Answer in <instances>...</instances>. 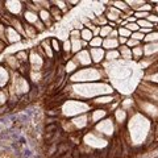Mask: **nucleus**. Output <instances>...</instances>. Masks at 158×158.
<instances>
[{"mask_svg":"<svg viewBox=\"0 0 158 158\" xmlns=\"http://www.w3.org/2000/svg\"><path fill=\"white\" fill-rule=\"evenodd\" d=\"M67 99H78V100L90 102L92 99L102 95H112L115 88L110 82H96V83H81V85H69Z\"/></svg>","mask_w":158,"mask_h":158,"instance_id":"nucleus-1","label":"nucleus"},{"mask_svg":"<svg viewBox=\"0 0 158 158\" xmlns=\"http://www.w3.org/2000/svg\"><path fill=\"white\" fill-rule=\"evenodd\" d=\"M127 128L129 132V138L133 141V145H142L150 144L149 138L153 136L154 128L150 118L141 115L138 111L133 112L129 116V120L127 123Z\"/></svg>","mask_w":158,"mask_h":158,"instance_id":"nucleus-2","label":"nucleus"},{"mask_svg":"<svg viewBox=\"0 0 158 158\" xmlns=\"http://www.w3.org/2000/svg\"><path fill=\"white\" fill-rule=\"evenodd\" d=\"M96 82H108V77L103 66H90L82 67L77 73L69 77V83L81 85V83H96Z\"/></svg>","mask_w":158,"mask_h":158,"instance_id":"nucleus-3","label":"nucleus"},{"mask_svg":"<svg viewBox=\"0 0 158 158\" xmlns=\"http://www.w3.org/2000/svg\"><path fill=\"white\" fill-rule=\"evenodd\" d=\"M59 108H61V115L69 118L85 115V113H88L92 110L90 102L78 100V99H66Z\"/></svg>","mask_w":158,"mask_h":158,"instance_id":"nucleus-4","label":"nucleus"},{"mask_svg":"<svg viewBox=\"0 0 158 158\" xmlns=\"http://www.w3.org/2000/svg\"><path fill=\"white\" fill-rule=\"evenodd\" d=\"M136 108L141 115H144L148 118H150L152 121L158 118V106L156 104V103L136 96Z\"/></svg>","mask_w":158,"mask_h":158,"instance_id":"nucleus-5","label":"nucleus"},{"mask_svg":"<svg viewBox=\"0 0 158 158\" xmlns=\"http://www.w3.org/2000/svg\"><path fill=\"white\" fill-rule=\"evenodd\" d=\"M83 145H86L90 149H103V148L108 146V141L107 138L102 137L99 133H96L94 129H90L83 135Z\"/></svg>","mask_w":158,"mask_h":158,"instance_id":"nucleus-6","label":"nucleus"},{"mask_svg":"<svg viewBox=\"0 0 158 158\" xmlns=\"http://www.w3.org/2000/svg\"><path fill=\"white\" fill-rule=\"evenodd\" d=\"M92 129L95 131L96 133H99L102 137L110 138V137L115 136L117 127L115 124V121H113V118L111 116H108L107 118H104V120H102V121H99L98 124L94 125Z\"/></svg>","mask_w":158,"mask_h":158,"instance_id":"nucleus-7","label":"nucleus"},{"mask_svg":"<svg viewBox=\"0 0 158 158\" xmlns=\"http://www.w3.org/2000/svg\"><path fill=\"white\" fill-rule=\"evenodd\" d=\"M4 11H6V13L11 15L12 17H20L21 19L24 11H25V6H24L23 2L7 0V2H4Z\"/></svg>","mask_w":158,"mask_h":158,"instance_id":"nucleus-8","label":"nucleus"},{"mask_svg":"<svg viewBox=\"0 0 158 158\" xmlns=\"http://www.w3.org/2000/svg\"><path fill=\"white\" fill-rule=\"evenodd\" d=\"M117 100H118V95L117 92H115L112 95H102L92 99V100H90V104L92 108H108Z\"/></svg>","mask_w":158,"mask_h":158,"instance_id":"nucleus-9","label":"nucleus"},{"mask_svg":"<svg viewBox=\"0 0 158 158\" xmlns=\"http://www.w3.org/2000/svg\"><path fill=\"white\" fill-rule=\"evenodd\" d=\"M73 59L77 62V65L79 67H90V66H94L92 63V59H91V56H90V50L88 49H83L79 53L74 54L73 56Z\"/></svg>","mask_w":158,"mask_h":158,"instance_id":"nucleus-10","label":"nucleus"},{"mask_svg":"<svg viewBox=\"0 0 158 158\" xmlns=\"http://www.w3.org/2000/svg\"><path fill=\"white\" fill-rule=\"evenodd\" d=\"M110 116V112L107 111V108H92V110L88 112V118H90V125L94 127L95 124H98L99 121L104 120Z\"/></svg>","mask_w":158,"mask_h":158,"instance_id":"nucleus-11","label":"nucleus"},{"mask_svg":"<svg viewBox=\"0 0 158 158\" xmlns=\"http://www.w3.org/2000/svg\"><path fill=\"white\" fill-rule=\"evenodd\" d=\"M112 118H113V121H115L116 127L121 128V127L127 125L128 120H129V113H128L125 110H123L121 107H118L112 112Z\"/></svg>","mask_w":158,"mask_h":158,"instance_id":"nucleus-12","label":"nucleus"},{"mask_svg":"<svg viewBox=\"0 0 158 158\" xmlns=\"http://www.w3.org/2000/svg\"><path fill=\"white\" fill-rule=\"evenodd\" d=\"M88 50L94 66H102L106 62V50L103 48H90Z\"/></svg>","mask_w":158,"mask_h":158,"instance_id":"nucleus-13","label":"nucleus"},{"mask_svg":"<svg viewBox=\"0 0 158 158\" xmlns=\"http://www.w3.org/2000/svg\"><path fill=\"white\" fill-rule=\"evenodd\" d=\"M6 41H7V45L20 44L23 41V36L16 31V29H13L12 27H7L6 28Z\"/></svg>","mask_w":158,"mask_h":158,"instance_id":"nucleus-14","label":"nucleus"},{"mask_svg":"<svg viewBox=\"0 0 158 158\" xmlns=\"http://www.w3.org/2000/svg\"><path fill=\"white\" fill-rule=\"evenodd\" d=\"M4 66H6L9 71H19L20 67L23 65L19 62V59L16 58V54H8L4 57Z\"/></svg>","mask_w":158,"mask_h":158,"instance_id":"nucleus-15","label":"nucleus"},{"mask_svg":"<svg viewBox=\"0 0 158 158\" xmlns=\"http://www.w3.org/2000/svg\"><path fill=\"white\" fill-rule=\"evenodd\" d=\"M144 57L146 58H158V42L153 44H142Z\"/></svg>","mask_w":158,"mask_h":158,"instance_id":"nucleus-16","label":"nucleus"},{"mask_svg":"<svg viewBox=\"0 0 158 158\" xmlns=\"http://www.w3.org/2000/svg\"><path fill=\"white\" fill-rule=\"evenodd\" d=\"M9 82H11V71L4 65H0V88H7Z\"/></svg>","mask_w":158,"mask_h":158,"instance_id":"nucleus-17","label":"nucleus"},{"mask_svg":"<svg viewBox=\"0 0 158 158\" xmlns=\"http://www.w3.org/2000/svg\"><path fill=\"white\" fill-rule=\"evenodd\" d=\"M121 12L118 11V9H116L115 7H112V6H108L106 8V12H104V16L107 17L108 21H111V23H116L118 19L121 17Z\"/></svg>","mask_w":158,"mask_h":158,"instance_id":"nucleus-18","label":"nucleus"},{"mask_svg":"<svg viewBox=\"0 0 158 158\" xmlns=\"http://www.w3.org/2000/svg\"><path fill=\"white\" fill-rule=\"evenodd\" d=\"M40 46L42 48V50H44V54H45V57L46 59H49V61H53L54 59V53L53 52V49H52V45H50V38H45V40H42L41 42H40Z\"/></svg>","mask_w":158,"mask_h":158,"instance_id":"nucleus-19","label":"nucleus"},{"mask_svg":"<svg viewBox=\"0 0 158 158\" xmlns=\"http://www.w3.org/2000/svg\"><path fill=\"white\" fill-rule=\"evenodd\" d=\"M23 21L24 23H27V24H31V25H34V23H37L38 21V13L36 12H32V11H28V9H25L23 13Z\"/></svg>","mask_w":158,"mask_h":158,"instance_id":"nucleus-20","label":"nucleus"},{"mask_svg":"<svg viewBox=\"0 0 158 158\" xmlns=\"http://www.w3.org/2000/svg\"><path fill=\"white\" fill-rule=\"evenodd\" d=\"M37 31L36 28H34L33 25H31V24H27L24 23V38L25 40H33L37 37Z\"/></svg>","mask_w":158,"mask_h":158,"instance_id":"nucleus-21","label":"nucleus"},{"mask_svg":"<svg viewBox=\"0 0 158 158\" xmlns=\"http://www.w3.org/2000/svg\"><path fill=\"white\" fill-rule=\"evenodd\" d=\"M118 53H120V59L124 62H129L132 61V49H129L127 45L118 46Z\"/></svg>","mask_w":158,"mask_h":158,"instance_id":"nucleus-22","label":"nucleus"},{"mask_svg":"<svg viewBox=\"0 0 158 158\" xmlns=\"http://www.w3.org/2000/svg\"><path fill=\"white\" fill-rule=\"evenodd\" d=\"M63 69H65V74H66V75L70 77V75H73L74 73H77L81 67H79V66L77 65V62L71 58L70 61H67V62L65 63V65H63Z\"/></svg>","mask_w":158,"mask_h":158,"instance_id":"nucleus-23","label":"nucleus"},{"mask_svg":"<svg viewBox=\"0 0 158 158\" xmlns=\"http://www.w3.org/2000/svg\"><path fill=\"white\" fill-rule=\"evenodd\" d=\"M118 41L115 38H104L103 40V49H104L106 52L108 50H116V49H118Z\"/></svg>","mask_w":158,"mask_h":158,"instance_id":"nucleus-24","label":"nucleus"},{"mask_svg":"<svg viewBox=\"0 0 158 158\" xmlns=\"http://www.w3.org/2000/svg\"><path fill=\"white\" fill-rule=\"evenodd\" d=\"M16 58L19 59V62L21 63L23 66H27L29 65V52L23 49V50H19L16 52Z\"/></svg>","mask_w":158,"mask_h":158,"instance_id":"nucleus-25","label":"nucleus"},{"mask_svg":"<svg viewBox=\"0 0 158 158\" xmlns=\"http://www.w3.org/2000/svg\"><path fill=\"white\" fill-rule=\"evenodd\" d=\"M142 58H144V49H142V44H141L140 46L132 49V61L138 63Z\"/></svg>","mask_w":158,"mask_h":158,"instance_id":"nucleus-26","label":"nucleus"},{"mask_svg":"<svg viewBox=\"0 0 158 158\" xmlns=\"http://www.w3.org/2000/svg\"><path fill=\"white\" fill-rule=\"evenodd\" d=\"M49 12H50V16H52V19H53V21H54V23L61 21V20L63 19V16H65L61 9H58L56 6H53V4H52V8L49 9Z\"/></svg>","mask_w":158,"mask_h":158,"instance_id":"nucleus-27","label":"nucleus"},{"mask_svg":"<svg viewBox=\"0 0 158 158\" xmlns=\"http://www.w3.org/2000/svg\"><path fill=\"white\" fill-rule=\"evenodd\" d=\"M120 61V53L116 49V50H108L106 52V62L108 63H113V62H117Z\"/></svg>","mask_w":158,"mask_h":158,"instance_id":"nucleus-28","label":"nucleus"},{"mask_svg":"<svg viewBox=\"0 0 158 158\" xmlns=\"http://www.w3.org/2000/svg\"><path fill=\"white\" fill-rule=\"evenodd\" d=\"M144 82L153 83V85L158 86V70L150 71V73H144Z\"/></svg>","mask_w":158,"mask_h":158,"instance_id":"nucleus-29","label":"nucleus"},{"mask_svg":"<svg viewBox=\"0 0 158 158\" xmlns=\"http://www.w3.org/2000/svg\"><path fill=\"white\" fill-rule=\"evenodd\" d=\"M50 45L56 54H62V42L57 37H50Z\"/></svg>","mask_w":158,"mask_h":158,"instance_id":"nucleus-30","label":"nucleus"},{"mask_svg":"<svg viewBox=\"0 0 158 158\" xmlns=\"http://www.w3.org/2000/svg\"><path fill=\"white\" fill-rule=\"evenodd\" d=\"M127 4H128V7H129L133 12H136L140 9L141 6H144V4L146 3V0H125Z\"/></svg>","mask_w":158,"mask_h":158,"instance_id":"nucleus-31","label":"nucleus"},{"mask_svg":"<svg viewBox=\"0 0 158 158\" xmlns=\"http://www.w3.org/2000/svg\"><path fill=\"white\" fill-rule=\"evenodd\" d=\"M71 41V54L79 53L81 50H83V45H82V40H70Z\"/></svg>","mask_w":158,"mask_h":158,"instance_id":"nucleus-32","label":"nucleus"},{"mask_svg":"<svg viewBox=\"0 0 158 158\" xmlns=\"http://www.w3.org/2000/svg\"><path fill=\"white\" fill-rule=\"evenodd\" d=\"M153 42H158V31H156V29L149 34H146L144 41H142V44H153Z\"/></svg>","mask_w":158,"mask_h":158,"instance_id":"nucleus-33","label":"nucleus"},{"mask_svg":"<svg viewBox=\"0 0 158 158\" xmlns=\"http://www.w3.org/2000/svg\"><path fill=\"white\" fill-rule=\"evenodd\" d=\"M52 4L56 6L58 9H61L63 12V15L69 12V8H67V4H66V0H52Z\"/></svg>","mask_w":158,"mask_h":158,"instance_id":"nucleus-34","label":"nucleus"},{"mask_svg":"<svg viewBox=\"0 0 158 158\" xmlns=\"http://www.w3.org/2000/svg\"><path fill=\"white\" fill-rule=\"evenodd\" d=\"M9 100V92L7 88H0V107L7 106Z\"/></svg>","mask_w":158,"mask_h":158,"instance_id":"nucleus-35","label":"nucleus"},{"mask_svg":"<svg viewBox=\"0 0 158 158\" xmlns=\"http://www.w3.org/2000/svg\"><path fill=\"white\" fill-rule=\"evenodd\" d=\"M92 38H94V34H92V32L90 31V29L85 28V29L81 31V40H83V41H86V42H90Z\"/></svg>","mask_w":158,"mask_h":158,"instance_id":"nucleus-36","label":"nucleus"},{"mask_svg":"<svg viewBox=\"0 0 158 158\" xmlns=\"http://www.w3.org/2000/svg\"><path fill=\"white\" fill-rule=\"evenodd\" d=\"M103 40L104 38H102L100 36L99 37H94L90 42H88V49L90 48H102L103 46Z\"/></svg>","mask_w":158,"mask_h":158,"instance_id":"nucleus-37","label":"nucleus"},{"mask_svg":"<svg viewBox=\"0 0 158 158\" xmlns=\"http://www.w3.org/2000/svg\"><path fill=\"white\" fill-rule=\"evenodd\" d=\"M137 24H138V27H140V29H154V25H153L152 23L148 21L146 19L137 20Z\"/></svg>","mask_w":158,"mask_h":158,"instance_id":"nucleus-38","label":"nucleus"},{"mask_svg":"<svg viewBox=\"0 0 158 158\" xmlns=\"http://www.w3.org/2000/svg\"><path fill=\"white\" fill-rule=\"evenodd\" d=\"M117 32H118V37H124V38H131L132 33L128 31L125 27H118L117 28Z\"/></svg>","mask_w":158,"mask_h":158,"instance_id":"nucleus-39","label":"nucleus"},{"mask_svg":"<svg viewBox=\"0 0 158 158\" xmlns=\"http://www.w3.org/2000/svg\"><path fill=\"white\" fill-rule=\"evenodd\" d=\"M62 54H71V41L66 40L62 42Z\"/></svg>","mask_w":158,"mask_h":158,"instance_id":"nucleus-40","label":"nucleus"},{"mask_svg":"<svg viewBox=\"0 0 158 158\" xmlns=\"http://www.w3.org/2000/svg\"><path fill=\"white\" fill-rule=\"evenodd\" d=\"M112 29L110 25H104V27H100V37L102 38H108L110 36V33L112 32Z\"/></svg>","mask_w":158,"mask_h":158,"instance_id":"nucleus-41","label":"nucleus"},{"mask_svg":"<svg viewBox=\"0 0 158 158\" xmlns=\"http://www.w3.org/2000/svg\"><path fill=\"white\" fill-rule=\"evenodd\" d=\"M34 28H36V31H37V33H44L45 31H48L46 29V27H45V24H44L41 20H38L37 23H34V25H33Z\"/></svg>","mask_w":158,"mask_h":158,"instance_id":"nucleus-42","label":"nucleus"},{"mask_svg":"<svg viewBox=\"0 0 158 158\" xmlns=\"http://www.w3.org/2000/svg\"><path fill=\"white\" fill-rule=\"evenodd\" d=\"M125 28H127L131 33H135V32H138V31H140V27H138V24H137V23H128L127 25H125Z\"/></svg>","mask_w":158,"mask_h":158,"instance_id":"nucleus-43","label":"nucleus"},{"mask_svg":"<svg viewBox=\"0 0 158 158\" xmlns=\"http://www.w3.org/2000/svg\"><path fill=\"white\" fill-rule=\"evenodd\" d=\"M69 40H81V31L71 29L70 33H69Z\"/></svg>","mask_w":158,"mask_h":158,"instance_id":"nucleus-44","label":"nucleus"},{"mask_svg":"<svg viewBox=\"0 0 158 158\" xmlns=\"http://www.w3.org/2000/svg\"><path fill=\"white\" fill-rule=\"evenodd\" d=\"M131 38L136 40V41H140V42H142V41H144V38H145V34H144V33H141L140 31H138V32H135V33H132Z\"/></svg>","mask_w":158,"mask_h":158,"instance_id":"nucleus-45","label":"nucleus"},{"mask_svg":"<svg viewBox=\"0 0 158 158\" xmlns=\"http://www.w3.org/2000/svg\"><path fill=\"white\" fill-rule=\"evenodd\" d=\"M142 42L140 41H136V40H133V38H128V41H127V46L129 48V49H133V48H137V46H140Z\"/></svg>","mask_w":158,"mask_h":158,"instance_id":"nucleus-46","label":"nucleus"},{"mask_svg":"<svg viewBox=\"0 0 158 158\" xmlns=\"http://www.w3.org/2000/svg\"><path fill=\"white\" fill-rule=\"evenodd\" d=\"M146 20H148L149 23H152L153 25H154V28L158 25V16H157L156 13H153V12H152V13L149 15V16H148V19H146Z\"/></svg>","mask_w":158,"mask_h":158,"instance_id":"nucleus-47","label":"nucleus"},{"mask_svg":"<svg viewBox=\"0 0 158 158\" xmlns=\"http://www.w3.org/2000/svg\"><path fill=\"white\" fill-rule=\"evenodd\" d=\"M66 4H67L69 11H70V9H73L75 6H78V4H81V2H79V0H66Z\"/></svg>","mask_w":158,"mask_h":158,"instance_id":"nucleus-48","label":"nucleus"},{"mask_svg":"<svg viewBox=\"0 0 158 158\" xmlns=\"http://www.w3.org/2000/svg\"><path fill=\"white\" fill-rule=\"evenodd\" d=\"M108 38H115V40H117V38H118V32H117V29H112V32L110 33Z\"/></svg>","mask_w":158,"mask_h":158,"instance_id":"nucleus-49","label":"nucleus"},{"mask_svg":"<svg viewBox=\"0 0 158 158\" xmlns=\"http://www.w3.org/2000/svg\"><path fill=\"white\" fill-rule=\"evenodd\" d=\"M117 41H118V45L123 46V45H127L128 38H124V37H118V38H117Z\"/></svg>","mask_w":158,"mask_h":158,"instance_id":"nucleus-50","label":"nucleus"},{"mask_svg":"<svg viewBox=\"0 0 158 158\" xmlns=\"http://www.w3.org/2000/svg\"><path fill=\"white\" fill-rule=\"evenodd\" d=\"M7 49V44H4L3 41H0V54L4 53V50Z\"/></svg>","mask_w":158,"mask_h":158,"instance_id":"nucleus-51","label":"nucleus"},{"mask_svg":"<svg viewBox=\"0 0 158 158\" xmlns=\"http://www.w3.org/2000/svg\"><path fill=\"white\" fill-rule=\"evenodd\" d=\"M153 13H156L158 16V4H157V6H153Z\"/></svg>","mask_w":158,"mask_h":158,"instance_id":"nucleus-52","label":"nucleus"}]
</instances>
